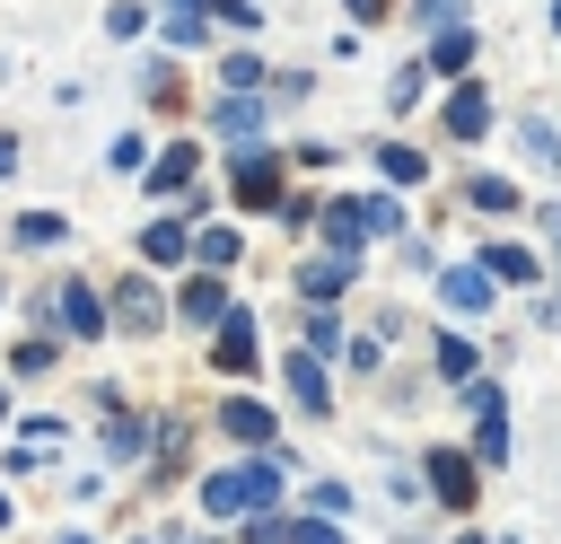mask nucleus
I'll return each instance as SVG.
<instances>
[{
	"label": "nucleus",
	"instance_id": "f3484780",
	"mask_svg": "<svg viewBox=\"0 0 561 544\" xmlns=\"http://www.w3.org/2000/svg\"><path fill=\"white\" fill-rule=\"evenodd\" d=\"M430 360H438V377H456V386H473V360H482V351H473L465 333H438V342H430Z\"/></svg>",
	"mask_w": 561,
	"mask_h": 544
},
{
	"label": "nucleus",
	"instance_id": "58836bf2",
	"mask_svg": "<svg viewBox=\"0 0 561 544\" xmlns=\"http://www.w3.org/2000/svg\"><path fill=\"white\" fill-rule=\"evenodd\" d=\"M61 544H88V535H61Z\"/></svg>",
	"mask_w": 561,
	"mask_h": 544
},
{
	"label": "nucleus",
	"instance_id": "bb28decb",
	"mask_svg": "<svg viewBox=\"0 0 561 544\" xmlns=\"http://www.w3.org/2000/svg\"><path fill=\"white\" fill-rule=\"evenodd\" d=\"M289 535H298V526H289V518H272V509H263V518H245V544H289Z\"/></svg>",
	"mask_w": 561,
	"mask_h": 544
},
{
	"label": "nucleus",
	"instance_id": "a878e982",
	"mask_svg": "<svg viewBox=\"0 0 561 544\" xmlns=\"http://www.w3.org/2000/svg\"><path fill=\"white\" fill-rule=\"evenodd\" d=\"M517 140H526V158H543V167L561 158V140H552V123H543V114H535V123H517Z\"/></svg>",
	"mask_w": 561,
	"mask_h": 544
},
{
	"label": "nucleus",
	"instance_id": "9d476101",
	"mask_svg": "<svg viewBox=\"0 0 561 544\" xmlns=\"http://www.w3.org/2000/svg\"><path fill=\"white\" fill-rule=\"evenodd\" d=\"M280 386L307 404V412H324L333 395H324V369H316V351H280Z\"/></svg>",
	"mask_w": 561,
	"mask_h": 544
},
{
	"label": "nucleus",
	"instance_id": "b1692460",
	"mask_svg": "<svg viewBox=\"0 0 561 544\" xmlns=\"http://www.w3.org/2000/svg\"><path fill=\"white\" fill-rule=\"evenodd\" d=\"M61 228H70L61 211H26V219H18V246H61Z\"/></svg>",
	"mask_w": 561,
	"mask_h": 544
},
{
	"label": "nucleus",
	"instance_id": "7c9ffc66",
	"mask_svg": "<svg viewBox=\"0 0 561 544\" xmlns=\"http://www.w3.org/2000/svg\"><path fill=\"white\" fill-rule=\"evenodd\" d=\"M342 509H351V483H316V518H324V526H333V518H342Z\"/></svg>",
	"mask_w": 561,
	"mask_h": 544
},
{
	"label": "nucleus",
	"instance_id": "9b49d317",
	"mask_svg": "<svg viewBox=\"0 0 561 544\" xmlns=\"http://www.w3.org/2000/svg\"><path fill=\"white\" fill-rule=\"evenodd\" d=\"M447 132H456V140H482V132H491V97H482V88H456V97H447Z\"/></svg>",
	"mask_w": 561,
	"mask_h": 544
},
{
	"label": "nucleus",
	"instance_id": "c756f323",
	"mask_svg": "<svg viewBox=\"0 0 561 544\" xmlns=\"http://www.w3.org/2000/svg\"><path fill=\"white\" fill-rule=\"evenodd\" d=\"M219 79H228V88H254V79H263V61H254V53H228V61H219Z\"/></svg>",
	"mask_w": 561,
	"mask_h": 544
},
{
	"label": "nucleus",
	"instance_id": "412c9836",
	"mask_svg": "<svg viewBox=\"0 0 561 544\" xmlns=\"http://www.w3.org/2000/svg\"><path fill=\"white\" fill-rule=\"evenodd\" d=\"M482 272H491V281H535L543 263H535L526 246H491V254H482Z\"/></svg>",
	"mask_w": 561,
	"mask_h": 544
},
{
	"label": "nucleus",
	"instance_id": "cd10ccee",
	"mask_svg": "<svg viewBox=\"0 0 561 544\" xmlns=\"http://www.w3.org/2000/svg\"><path fill=\"white\" fill-rule=\"evenodd\" d=\"M412 18H421V26H447V35H456V18H465V0H412Z\"/></svg>",
	"mask_w": 561,
	"mask_h": 544
},
{
	"label": "nucleus",
	"instance_id": "ea45409f",
	"mask_svg": "<svg viewBox=\"0 0 561 544\" xmlns=\"http://www.w3.org/2000/svg\"><path fill=\"white\" fill-rule=\"evenodd\" d=\"M0 421H9V395H0Z\"/></svg>",
	"mask_w": 561,
	"mask_h": 544
},
{
	"label": "nucleus",
	"instance_id": "f8f14e48",
	"mask_svg": "<svg viewBox=\"0 0 561 544\" xmlns=\"http://www.w3.org/2000/svg\"><path fill=\"white\" fill-rule=\"evenodd\" d=\"M351 219H359V237H394L403 228V202L394 193H351Z\"/></svg>",
	"mask_w": 561,
	"mask_h": 544
},
{
	"label": "nucleus",
	"instance_id": "423d86ee",
	"mask_svg": "<svg viewBox=\"0 0 561 544\" xmlns=\"http://www.w3.org/2000/svg\"><path fill=\"white\" fill-rule=\"evenodd\" d=\"M491 290H500V281H491L482 263H456V272H438V298H447L456 316H482V307H491Z\"/></svg>",
	"mask_w": 561,
	"mask_h": 544
},
{
	"label": "nucleus",
	"instance_id": "a211bd4d",
	"mask_svg": "<svg viewBox=\"0 0 561 544\" xmlns=\"http://www.w3.org/2000/svg\"><path fill=\"white\" fill-rule=\"evenodd\" d=\"M210 132L245 140V132H263V105H254V97H228V105H210Z\"/></svg>",
	"mask_w": 561,
	"mask_h": 544
},
{
	"label": "nucleus",
	"instance_id": "473e14b6",
	"mask_svg": "<svg viewBox=\"0 0 561 544\" xmlns=\"http://www.w3.org/2000/svg\"><path fill=\"white\" fill-rule=\"evenodd\" d=\"M105 447H114V456H149V421H140V430H131V421H123V430H114V439H105Z\"/></svg>",
	"mask_w": 561,
	"mask_h": 544
},
{
	"label": "nucleus",
	"instance_id": "6e6552de",
	"mask_svg": "<svg viewBox=\"0 0 561 544\" xmlns=\"http://www.w3.org/2000/svg\"><path fill=\"white\" fill-rule=\"evenodd\" d=\"M53 316H61V325H70V333H79V342H96V333H105V298H96V290H88V281H70V290H61V298H53Z\"/></svg>",
	"mask_w": 561,
	"mask_h": 544
},
{
	"label": "nucleus",
	"instance_id": "7ed1b4c3",
	"mask_svg": "<svg viewBox=\"0 0 561 544\" xmlns=\"http://www.w3.org/2000/svg\"><path fill=\"white\" fill-rule=\"evenodd\" d=\"M280 193H289L280 184V158L272 149H237V202L245 211H280Z\"/></svg>",
	"mask_w": 561,
	"mask_h": 544
},
{
	"label": "nucleus",
	"instance_id": "4c0bfd02",
	"mask_svg": "<svg viewBox=\"0 0 561 544\" xmlns=\"http://www.w3.org/2000/svg\"><path fill=\"white\" fill-rule=\"evenodd\" d=\"M552 26H561V0H552Z\"/></svg>",
	"mask_w": 561,
	"mask_h": 544
},
{
	"label": "nucleus",
	"instance_id": "f257e3e1",
	"mask_svg": "<svg viewBox=\"0 0 561 544\" xmlns=\"http://www.w3.org/2000/svg\"><path fill=\"white\" fill-rule=\"evenodd\" d=\"M280 474H289V447H272V456H254V465H228V474L202 483V509H210V518L263 509V500H280Z\"/></svg>",
	"mask_w": 561,
	"mask_h": 544
},
{
	"label": "nucleus",
	"instance_id": "39448f33",
	"mask_svg": "<svg viewBox=\"0 0 561 544\" xmlns=\"http://www.w3.org/2000/svg\"><path fill=\"white\" fill-rule=\"evenodd\" d=\"M210 360H219L228 377H245V369L263 360V351H254V316H245V307H228V316H219V342H210Z\"/></svg>",
	"mask_w": 561,
	"mask_h": 544
},
{
	"label": "nucleus",
	"instance_id": "a19ab883",
	"mask_svg": "<svg viewBox=\"0 0 561 544\" xmlns=\"http://www.w3.org/2000/svg\"><path fill=\"white\" fill-rule=\"evenodd\" d=\"M465 544H491V535H465Z\"/></svg>",
	"mask_w": 561,
	"mask_h": 544
},
{
	"label": "nucleus",
	"instance_id": "f03ea898",
	"mask_svg": "<svg viewBox=\"0 0 561 544\" xmlns=\"http://www.w3.org/2000/svg\"><path fill=\"white\" fill-rule=\"evenodd\" d=\"M465 404H473V456H482V465H500V456H508V395L473 377V386H465Z\"/></svg>",
	"mask_w": 561,
	"mask_h": 544
},
{
	"label": "nucleus",
	"instance_id": "c9c22d12",
	"mask_svg": "<svg viewBox=\"0 0 561 544\" xmlns=\"http://www.w3.org/2000/svg\"><path fill=\"white\" fill-rule=\"evenodd\" d=\"M543 237H552V263H561V202H543Z\"/></svg>",
	"mask_w": 561,
	"mask_h": 544
},
{
	"label": "nucleus",
	"instance_id": "4468645a",
	"mask_svg": "<svg viewBox=\"0 0 561 544\" xmlns=\"http://www.w3.org/2000/svg\"><path fill=\"white\" fill-rule=\"evenodd\" d=\"M114 316H123L131 333H149V325H158L167 307H158V290H149V281H123V290H114Z\"/></svg>",
	"mask_w": 561,
	"mask_h": 544
},
{
	"label": "nucleus",
	"instance_id": "2eb2a0df",
	"mask_svg": "<svg viewBox=\"0 0 561 544\" xmlns=\"http://www.w3.org/2000/svg\"><path fill=\"white\" fill-rule=\"evenodd\" d=\"M219 316H228V281H210V272L184 281V325H219Z\"/></svg>",
	"mask_w": 561,
	"mask_h": 544
},
{
	"label": "nucleus",
	"instance_id": "c85d7f7f",
	"mask_svg": "<svg viewBox=\"0 0 561 544\" xmlns=\"http://www.w3.org/2000/svg\"><path fill=\"white\" fill-rule=\"evenodd\" d=\"M140 18H149L140 0H114V9H105V35H140Z\"/></svg>",
	"mask_w": 561,
	"mask_h": 544
},
{
	"label": "nucleus",
	"instance_id": "79ce46f5",
	"mask_svg": "<svg viewBox=\"0 0 561 544\" xmlns=\"http://www.w3.org/2000/svg\"><path fill=\"white\" fill-rule=\"evenodd\" d=\"M0 518H9V500H0Z\"/></svg>",
	"mask_w": 561,
	"mask_h": 544
},
{
	"label": "nucleus",
	"instance_id": "2f4dec72",
	"mask_svg": "<svg viewBox=\"0 0 561 544\" xmlns=\"http://www.w3.org/2000/svg\"><path fill=\"white\" fill-rule=\"evenodd\" d=\"M53 369V342H18V377H44Z\"/></svg>",
	"mask_w": 561,
	"mask_h": 544
},
{
	"label": "nucleus",
	"instance_id": "aec40b11",
	"mask_svg": "<svg viewBox=\"0 0 561 544\" xmlns=\"http://www.w3.org/2000/svg\"><path fill=\"white\" fill-rule=\"evenodd\" d=\"M324 246H333L342 263H359V219H351V202H324Z\"/></svg>",
	"mask_w": 561,
	"mask_h": 544
},
{
	"label": "nucleus",
	"instance_id": "f704fd0d",
	"mask_svg": "<svg viewBox=\"0 0 561 544\" xmlns=\"http://www.w3.org/2000/svg\"><path fill=\"white\" fill-rule=\"evenodd\" d=\"M394 0H351V26H368V18H386Z\"/></svg>",
	"mask_w": 561,
	"mask_h": 544
},
{
	"label": "nucleus",
	"instance_id": "20e7f679",
	"mask_svg": "<svg viewBox=\"0 0 561 544\" xmlns=\"http://www.w3.org/2000/svg\"><path fill=\"white\" fill-rule=\"evenodd\" d=\"M421 474H430V491H438L447 509L473 500V456H465V447H421Z\"/></svg>",
	"mask_w": 561,
	"mask_h": 544
},
{
	"label": "nucleus",
	"instance_id": "5701e85b",
	"mask_svg": "<svg viewBox=\"0 0 561 544\" xmlns=\"http://www.w3.org/2000/svg\"><path fill=\"white\" fill-rule=\"evenodd\" d=\"M465 61H473V35L456 26V35H438V44H430V61H421V70H465Z\"/></svg>",
	"mask_w": 561,
	"mask_h": 544
},
{
	"label": "nucleus",
	"instance_id": "4be33fe9",
	"mask_svg": "<svg viewBox=\"0 0 561 544\" xmlns=\"http://www.w3.org/2000/svg\"><path fill=\"white\" fill-rule=\"evenodd\" d=\"M193 254H202V272H228V263H237V228H202Z\"/></svg>",
	"mask_w": 561,
	"mask_h": 544
},
{
	"label": "nucleus",
	"instance_id": "72a5a7b5",
	"mask_svg": "<svg viewBox=\"0 0 561 544\" xmlns=\"http://www.w3.org/2000/svg\"><path fill=\"white\" fill-rule=\"evenodd\" d=\"M210 9H219V18H228V26H254V18H263V9H254V0H210Z\"/></svg>",
	"mask_w": 561,
	"mask_h": 544
},
{
	"label": "nucleus",
	"instance_id": "393cba45",
	"mask_svg": "<svg viewBox=\"0 0 561 544\" xmlns=\"http://www.w3.org/2000/svg\"><path fill=\"white\" fill-rule=\"evenodd\" d=\"M473 211H517V184L508 175H473Z\"/></svg>",
	"mask_w": 561,
	"mask_h": 544
},
{
	"label": "nucleus",
	"instance_id": "dca6fc26",
	"mask_svg": "<svg viewBox=\"0 0 561 544\" xmlns=\"http://www.w3.org/2000/svg\"><path fill=\"white\" fill-rule=\"evenodd\" d=\"M193 158H202V149H193V140H167V149H158V158H149V184H158V193H175V184H184V175H193Z\"/></svg>",
	"mask_w": 561,
	"mask_h": 544
},
{
	"label": "nucleus",
	"instance_id": "e433bc0d",
	"mask_svg": "<svg viewBox=\"0 0 561 544\" xmlns=\"http://www.w3.org/2000/svg\"><path fill=\"white\" fill-rule=\"evenodd\" d=\"M9 167H18V140H9V132H0V175H9Z\"/></svg>",
	"mask_w": 561,
	"mask_h": 544
},
{
	"label": "nucleus",
	"instance_id": "ddd939ff",
	"mask_svg": "<svg viewBox=\"0 0 561 544\" xmlns=\"http://www.w3.org/2000/svg\"><path fill=\"white\" fill-rule=\"evenodd\" d=\"M140 254H149V263H184V254H193L184 219H149V228H140Z\"/></svg>",
	"mask_w": 561,
	"mask_h": 544
},
{
	"label": "nucleus",
	"instance_id": "1a4fd4ad",
	"mask_svg": "<svg viewBox=\"0 0 561 544\" xmlns=\"http://www.w3.org/2000/svg\"><path fill=\"white\" fill-rule=\"evenodd\" d=\"M351 281H359V263H342V254H316V263H298V290H307L316 307H324V298H342Z\"/></svg>",
	"mask_w": 561,
	"mask_h": 544
},
{
	"label": "nucleus",
	"instance_id": "0eeeda50",
	"mask_svg": "<svg viewBox=\"0 0 561 544\" xmlns=\"http://www.w3.org/2000/svg\"><path fill=\"white\" fill-rule=\"evenodd\" d=\"M210 421H219L228 439H245V447H263V456H272V412H263L254 395H228V404H219Z\"/></svg>",
	"mask_w": 561,
	"mask_h": 544
},
{
	"label": "nucleus",
	"instance_id": "6ab92c4d",
	"mask_svg": "<svg viewBox=\"0 0 561 544\" xmlns=\"http://www.w3.org/2000/svg\"><path fill=\"white\" fill-rule=\"evenodd\" d=\"M377 167H386V184H421V175H430V158H421L412 140H386V149H377Z\"/></svg>",
	"mask_w": 561,
	"mask_h": 544
}]
</instances>
